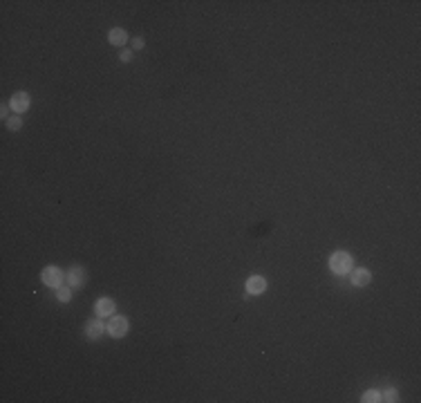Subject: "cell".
I'll return each mask as SVG.
<instances>
[{
    "label": "cell",
    "mask_w": 421,
    "mask_h": 403,
    "mask_svg": "<svg viewBox=\"0 0 421 403\" xmlns=\"http://www.w3.org/2000/svg\"><path fill=\"white\" fill-rule=\"evenodd\" d=\"M56 298H59L61 302H70V300H72L70 287H59V289H56Z\"/></svg>",
    "instance_id": "cell-12"
},
{
    "label": "cell",
    "mask_w": 421,
    "mask_h": 403,
    "mask_svg": "<svg viewBox=\"0 0 421 403\" xmlns=\"http://www.w3.org/2000/svg\"><path fill=\"white\" fill-rule=\"evenodd\" d=\"M370 282H372V273H370L368 269H356V271L352 273V284H354V287H368Z\"/></svg>",
    "instance_id": "cell-9"
},
{
    "label": "cell",
    "mask_w": 421,
    "mask_h": 403,
    "mask_svg": "<svg viewBox=\"0 0 421 403\" xmlns=\"http://www.w3.org/2000/svg\"><path fill=\"white\" fill-rule=\"evenodd\" d=\"M103 332H108V325H103V318H92L88 325H86V336L90 340H97L103 336Z\"/></svg>",
    "instance_id": "cell-5"
},
{
    "label": "cell",
    "mask_w": 421,
    "mask_h": 403,
    "mask_svg": "<svg viewBox=\"0 0 421 403\" xmlns=\"http://www.w3.org/2000/svg\"><path fill=\"white\" fill-rule=\"evenodd\" d=\"M363 403H379L381 401V392H377V390H368L366 394H363V399H361Z\"/></svg>",
    "instance_id": "cell-11"
},
{
    "label": "cell",
    "mask_w": 421,
    "mask_h": 403,
    "mask_svg": "<svg viewBox=\"0 0 421 403\" xmlns=\"http://www.w3.org/2000/svg\"><path fill=\"white\" fill-rule=\"evenodd\" d=\"M246 291H249V296H260L267 291V280L262 276H251L246 280Z\"/></svg>",
    "instance_id": "cell-8"
},
{
    "label": "cell",
    "mask_w": 421,
    "mask_h": 403,
    "mask_svg": "<svg viewBox=\"0 0 421 403\" xmlns=\"http://www.w3.org/2000/svg\"><path fill=\"white\" fill-rule=\"evenodd\" d=\"M7 128H9L11 132L20 130V128H22V119H20L18 114H16V117H9V119H7Z\"/></svg>",
    "instance_id": "cell-13"
},
{
    "label": "cell",
    "mask_w": 421,
    "mask_h": 403,
    "mask_svg": "<svg viewBox=\"0 0 421 403\" xmlns=\"http://www.w3.org/2000/svg\"><path fill=\"white\" fill-rule=\"evenodd\" d=\"M108 41L115 45V47H123V45L128 43V34H126V30H121V27H115V30H110V34H108Z\"/></svg>",
    "instance_id": "cell-10"
},
{
    "label": "cell",
    "mask_w": 421,
    "mask_h": 403,
    "mask_svg": "<svg viewBox=\"0 0 421 403\" xmlns=\"http://www.w3.org/2000/svg\"><path fill=\"white\" fill-rule=\"evenodd\" d=\"M144 38L142 36H137V38H132V49H144Z\"/></svg>",
    "instance_id": "cell-16"
},
{
    "label": "cell",
    "mask_w": 421,
    "mask_h": 403,
    "mask_svg": "<svg viewBox=\"0 0 421 403\" xmlns=\"http://www.w3.org/2000/svg\"><path fill=\"white\" fill-rule=\"evenodd\" d=\"M381 396H383V399H381V401H390V403L399 401V394H397V390H395V388H388V390H385Z\"/></svg>",
    "instance_id": "cell-14"
},
{
    "label": "cell",
    "mask_w": 421,
    "mask_h": 403,
    "mask_svg": "<svg viewBox=\"0 0 421 403\" xmlns=\"http://www.w3.org/2000/svg\"><path fill=\"white\" fill-rule=\"evenodd\" d=\"M128 318L126 316H112L110 323H108V334L112 338H123L128 334Z\"/></svg>",
    "instance_id": "cell-3"
},
{
    "label": "cell",
    "mask_w": 421,
    "mask_h": 403,
    "mask_svg": "<svg viewBox=\"0 0 421 403\" xmlns=\"http://www.w3.org/2000/svg\"><path fill=\"white\" fill-rule=\"evenodd\" d=\"M41 280H43V284L45 287H52V289H59L61 284H63V280H65V273L61 271L59 267H45L43 269V273H41Z\"/></svg>",
    "instance_id": "cell-2"
},
{
    "label": "cell",
    "mask_w": 421,
    "mask_h": 403,
    "mask_svg": "<svg viewBox=\"0 0 421 403\" xmlns=\"http://www.w3.org/2000/svg\"><path fill=\"white\" fill-rule=\"evenodd\" d=\"M30 94L27 92H16L14 97L9 99V108L16 112V114H22V112H27V108H30Z\"/></svg>",
    "instance_id": "cell-6"
},
{
    "label": "cell",
    "mask_w": 421,
    "mask_h": 403,
    "mask_svg": "<svg viewBox=\"0 0 421 403\" xmlns=\"http://www.w3.org/2000/svg\"><path fill=\"white\" fill-rule=\"evenodd\" d=\"M86 269L83 267H78V265H74L67 271V282H70V287H83L86 284Z\"/></svg>",
    "instance_id": "cell-7"
},
{
    "label": "cell",
    "mask_w": 421,
    "mask_h": 403,
    "mask_svg": "<svg viewBox=\"0 0 421 403\" xmlns=\"http://www.w3.org/2000/svg\"><path fill=\"white\" fill-rule=\"evenodd\" d=\"M115 309H117V305H115V300L112 298H99L97 302H94V316H99V318L115 316Z\"/></svg>",
    "instance_id": "cell-4"
},
{
    "label": "cell",
    "mask_w": 421,
    "mask_h": 403,
    "mask_svg": "<svg viewBox=\"0 0 421 403\" xmlns=\"http://www.w3.org/2000/svg\"><path fill=\"white\" fill-rule=\"evenodd\" d=\"M352 267H354V260H352V255L347 251H336L329 257V269L336 276H347L352 271Z\"/></svg>",
    "instance_id": "cell-1"
},
{
    "label": "cell",
    "mask_w": 421,
    "mask_h": 403,
    "mask_svg": "<svg viewBox=\"0 0 421 403\" xmlns=\"http://www.w3.org/2000/svg\"><path fill=\"white\" fill-rule=\"evenodd\" d=\"M119 59H121V63H130V61H132V52H130V49H123V52L119 54Z\"/></svg>",
    "instance_id": "cell-15"
}]
</instances>
